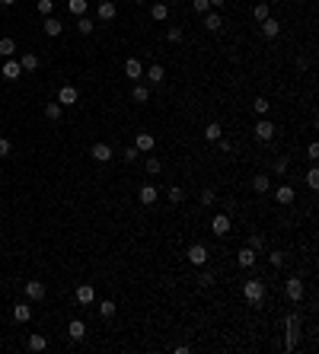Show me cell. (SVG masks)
I'll use <instances>...</instances> for the list:
<instances>
[{"label": "cell", "instance_id": "3", "mask_svg": "<svg viewBox=\"0 0 319 354\" xmlns=\"http://www.w3.org/2000/svg\"><path fill=\"white\" fill-rule=\"evenodd\" d=\"M185 258H188L192 265H198V268H201V265H208V246H204V243H195V246H188Z\"/></svg>", "mask_w": 319, "mask_h": 354}, {"label": "cell", "instance_id": "52", "mask_svg": "<svg viewBox=\"0 0 319 354\" xmlns=\"http://www.w3.org/2000/svg\"><path fill=\"white\" fill-rule=\"evenodd\" d=\"M16 4V0H0V7H13Z\"/></svg>", "mask_w": 319, "mask_h": 354}, {"label": "cell", "instance_id": "30", "mask_svg": "<svg viewBox=\"0 0 319 354\" xmlns=\"http://www.w3.org/2000/svg\"><path fill=\"white\" fill-rule=\"evenodd\" d=\"M48 348V338H45V335H29V351H45Z\"/></svg>", "mask_w": 319, "mask_h": 354}, {"label": "cell", "instance_id": "31", "mask_svg": "<svg viewBox=\"0 0 319 354\" xmlns=\"http://www.w3.org/2000/svg\"><path fill=\"white\" fill-rule=\"evenodd\" d=\"M77 29H80V36H93V29H96V23H93L90 16H80V20H77Z\"/></svg>", "mask_w": 319, "mask_h": 354}, {"label": "cell", "instance_id": "17", "mask_svg": "<svg viewBox=\"0 0 319 354\" xmlns=\"http://www.w3.org/2000/svg\"><path fill=\"white\" fill-rule=\"evenodd\" d=\"M220 26H223V20H220L217 10H208V13H204V29H208V32H220Z\"/></svg>", "mask_w": 319, "mask_h": 354}, {"label": "cell", "instance_id": "51", "mask_svg": "<svg viewBox=\"0 0 319 354\" xmlns=\"http://www.w3.org/2000/svg\"><path fill=\"white\" fill-rule=\"evenodd\" d=\"M208 4H211V10H220V7H223V0H208Z\"/></svg>", "mask_w": 319, "mask_h": 354}, {"label": "cell", "instance_id": "7", "mask_svg": "<svg viewBox=\"0 0 319 354\" xmlns=\"http://www.w3.org/2000/svg\"><path fill=\"white\" fill-rule=\"evenodd\" d=\"M77 99H80L77 86H61V90H58V102H61V106H77Z\"/></svg>", "mask_w": 319, "mask_h": 354}, {"label": "cell", "instance_id": "22", "mask_svg": "<svg viewBox=\"0 0 319 354\" xmlns=\"http://www.w3.org/2000/svg\"><path fill=\"white\" fill-rule=\"evenodd\" d=\"M137 198H141V204H157V188H153V185H141Z\"/></svg>", "mask_w": 319, "mask_h": 354}, {"label": "cell", "instance_id": "24", "mask_svg": "<svg viewBox=\"0 0 319 354\" xmlns=\"http://www.w3.org/2000/svg\"><path fill=\"white\" fill-rule=\"evenodd\" d=\"M67 10H71L74 16H86V10H90V0H67Z\"/></svg>", "mask_w": 319, "mask_h": 354}, {"label": "cell", "instance_id": "25", "mask_svg": "<svg viewBox=\"0 0 319 354\" xmlns=\"http://www.w3.org/2000/svg\"><path fill=\"white\" fill-rule=\"evenodd\" d=\"M252 188H255L258 195H265V192H268V188H271V179L265 176V172H258V176L252 179Z\"/></svg>", "mask_w": 319, "mask_h": 354}, {"label": "cell", "instance_id": "29", "mask_svg": "<svg viewBox=\"0 0 319 354\" xmlns=\"http://www.w3.org/2000/svg\"><path fill=\"white\" fill-rule=\"evenodd\" d=\"M166 198H169V204H182V201H185V188H179V185H169Z\"/></svg>", "mask_w": 319, "mask_h": 354}, {"label": "cell", "instance_id": "8", "mask_svg": "<svg viewBox=\"0 0 319 354\" xmlns=\"http://www.w3.org/2000/svg\"><path fill=\"white\" fill-rule=\"evenodd\" d=\"M115 13H118V7L112 4V0H102V4L96 7V16L102 23H112V20H115Z\"/></svg>", "mask_w": 319, "mask_h": 354}, {"label": "cell", "instance_id": "18", "mask_svg": "<svg viewBox=\"0 0 319 354\" xmlns=\"http://www.w3.org/2000/svg\"><path fill=\"white\" fill-rule=\"evenodd\" d=\"M163 80H166V71H163V64H150V67H147V83L157 86V83H163Z\"/></svg>", "mask_w": 319, "mask_h": 354}, {"label": "cell", "instance_id": "47", "mask_svg": "<svg viewBox=\"0 0 319 354\" xmlns=\"http://www.w3.org/2000/svg\"><path fill=\"white\" fill-rule=\"evenodd\" d=\"M198 284H201V287H211V284H214V271H201V274H198Z\"/></svg>", "mask_w": 319, "mask_h": 354}, {"label": "cell", "instance_id": "36", "mask_svg": "<svg viewBox=\"0 0 319 354\" xmlns=\"http://www.w3.org/2000/svg\"><path fill=\"white\" fill-rule=\"evenodd\" d=\"M166 42L179 45V42H182V29H179V26H169V29H166Z\"/></svg>", "mask_w": 319, "mask_h": 354}, {"label": "cell", "instance_id": "44", "mask_svg": "<svg viewBox=\"0 0 319 354\" xmlns=\"http://www.w3.org/2000/svg\"><path fill=\"white\" fill-rule=\"evenodd\" d=\"M268 265H271V268H281V265H284V252H268Z\"/></svg>", "mask_w": 319, "mask_h": 354}, {"label": "cell", "instance_id": "13", "mask_svg": "<svg viewBox=\"0 0 319 354\" xmlns=\"http://www.w3.org/2000/svg\"><path fill=\"white\" fill-rule=\"evenodd\" d=\"M4 80H20L23 77V67H20V61H13V58H7V64H4Z\"/></svg>", "mask_w": 319, "mask_h": 354}, {"label": "cell", "instance_id": "10", "mask_svg": "<svg viewBox=\"0 0 319 354\" xmlns=\"http://www.w3.org/2000/svg\"><path fill=\"white\" fill-rule=\"evenodd\" d=\"M255 137H258V141H274V122L262 118V122L255 125Z\"/></svg>", "mask_w": 319, "mask_h": 354}, {"label": "cell", "instance_id": "9", "mask_svg": "<svg viewBox=\"0 0 319 354\" xmlns=\"http://www.w3.org/2000/svg\"><path fill=\"white\" fill-rule=\"evenodd\" d=\"M125 77H128V80H141V77H144V64L137 61V58H128V61H125Z\"/></svg>", "mask_w": 319, "mask_h": 354}, {"label": "cell", "instance_id": "38", "mask_svg": "<svg viewBox=\"0 0 319 354\" xmlns=\"http://www.w3.org/2000/svg\"><path fill=\"white\" fill-rule=\"evenodd\" d=\"M287 166H290V160H287V157H278V160H274V176H284V172H287Z\"/></svg>", "mask_w": 319, "mask_h": 354}, {"label": "cell", "instance_id": "20", "mask_svg": "<svg viewBox=\"0 0 319 354\" xmlns=\"http://www.w3.org/2000/svg\"><path fill=\"white\" fill-rule=\"evenodd\" d=\"M61 29H64V23L61 20H55V16H45V36H61Z\"/></svg>", "mask_w": 319, "mask_h": 354}, {"label": "cell", "instance_id": "34", "mask_svg": "<svg viewBox=\"0 0 319 354\" xmlns=\"http://www.w3.org/2000/svg\"><path fill=\"white\" fill-rule=\"evenodd\" d=\"M150 16H153V20H157V23H163V20H166V16H169V7H166V4H153Z\"/></svg>", "mask_w": 319, "mask_h": 354}, {"label": "cell", "instance_id": "16", "mask_svg": "<svg viewBox=\"0 0 319 354\" xmlns=\"http://www.w3.org/2000/svg\"><path fill=\"white\" fill-rule=\"evenodd\" d=\"M67 335H71V341L86 338V322H80V319H71V325H67Z\"/></svg>", "mask_w": 319, "mask_h": 354}, {"label": "cell", "instance_id": "42", "mask_svg": "<svg viewBox=\"0 0 319 354\" xmlns=\"http://www.w3.org/2000/svg\"><path fill=\"white\" fill-rule=\"evenodd\" d=\"M306 185H309V188H319V169H316V166L306 172Z\"/></svg>", "mask_w": 319, "mask_h": 354}, {"label": "cell", "instance_id": "37", "mask_svg": "<svg viewBox=\"0 0 319 354\" xmlns=\"http://www.w3.org/2000/svg\"><path fill=\"white\" fill-rule=\"evenodd\" d=\"M268 13H271V10H268V4H258L255 10H252V16H255L258 23H265V20H268Z\"/></svg>", "mask_w": 319, "mask_h": 354}, {"label": "cell", "instance_id": "6", "mask_svg": "<svg viewBox=\"0 0 319 354\" xmlns=\"http://www.w3.org/2000/svg\"><path fill=\"white\" fill-rule=\"evenodd\" d=\"M211 233H214V236H220V239L230 233V217H227V214H217V217L211 220Z\"/></svg>", "mask_w": 319, "mask_h": 354}, {"label": "cell", "instance_id": "39", "mask_svg": "<svg viewBox=\"0 0 319 354\" xmlns=\"http://www.w3.org/2000/svg\"><path fill=\"white\" fill-rule=\"evenodd\" d=\"M192 10H195L198 16H204V13L211 10V4H208V0H192Z\"/></svg>", "mask_w": 319, "mask_h": 354}, {"label": "cell", "instance_id": "45", "mask_svg": "<svg viewBox=\"0 0 319 354\" xmlns=\"http://www.w3.org/2000/svg\"><path fill=\"white\" fill-rule=\"evenodd\" d=\"M252 106H255V112H258V115H265V112H268V109H271V102H268V99H262V96H258V99L252 102Z\"/></svg>", "mask_w": 319, "mask_h": 354}, {"label": "cell", "instance_id": "26", "mask_svg": "<svg viewBox=\"0 0 319 354\" xmlns=\"http://www.w3.org/2000/svg\"><path fill=\"white\" fill-rule=\"evenodd\" d=\"M20 67H23L26 74L39 71V55H23V58H20Z\"/></svg>", "mask_w": 319, "mask_h": 354}, {"label": "cell", "instance_id": "41", "mask_svg": "<svg viewBox=\"0 0 319 354\" xmlns=\"http://www.w3.org/2000/svg\"><path fill=\"white\" fill-rule=\"evenodd\" d=\"M10 153H13V144L7 141V137H0V160H7Z\"/></svg>", "mask_w": 319, "mask_h": 354}, {"label": "cell", "instance_id": "48", "mask_svg": "<svg viewBox=\"0 0 319 354\" xmlns=\"http://www.w3.org/2000/svg\"><path fill=\"white\" fill-rule=\"evenodd\" d=\"M122 153H125V160H128V163H134L137 157H141V150H137V147H125Z\"/></svg>", "mask_w": 319, "mask_h": 354}, {"label": "cell", "instance_id": "23", "mask_svg": "<svg viewBox=\"0 0 319 354\" xmlns=\"http://www.w3.org/2000/svg\"><path fill=\"white\" fill-rule=\"evenodd\" d=\"M13 319H16V322H29V319H32L29 303H16V306H13Z\"/></svg>", "mask_w": 319, "mask_h": 354}, {"label": "cell", "instance_id": "28", "mask_svg": "<svg viewBox=\"0 0 319 354\" xmlns=\"http://www.w3.org/2000/svg\"><path fill=\"white\" fill-rule=\"evenodd\" d=\"M16 55V42L7 36V39H0V58H13Z\"/></svg>", "mask_w": 319, "mask_h": 354}, {"label": "cell", "instance_id": "49", "mask_svg": "<svg viewBox=\"0 0 319 354\" xmlns=\"http://www.w3.org/2000/svg\"><path fill=\"white\" fill-rule=\"evenodd\" d=\"M262 246H265V239H262V236H258V233H255V236L249 239V249H252V252H258V249H262Z\"/></svg>", "mask_w": 319, "mask_h": 354}, {"label": "cell", "instance_id": "27", "mask_svg": "<svg viewBox=\"0 0 319 354\" xmlns=\"http://www.w3.org/2000/svg\"><path fill=\"white\" fill-rule=\"evenodd\" d=\"M61 102H45V118L48 122H58V118H61Z\"/></svg>", "mask_w": 319, "mask_h": 354}, {"label": "cell", "instance_id": "33", "mask_svg": "<svg viewBox=\"0 0 319 354\" xmlns=\"http://www.w3.org/2000/svg\"><path fill=\"white\" fill-rule=\"evenodd\" d=\"M204 137H208V141H220V137H223V128H220L217 122H211L208 128H204Z\"/></svg>", "mask_w": 319, "mask_h": 354}, {"label": "cell", "instance_id": "2", "mask_svg": "<svg viewBox=\"0 0 319 354\" xmlns=\"http://www.w3.org/2000/svg\"><path fill=\"white\" fill-rule=\"evenodd\" d=\"M303 281H300V278H287V281H284V293H287V300H290V303H300V300H303Z\"/></svg>", "mask_w": 319, "mask_h": 354}, {"label": "cell", "instance_id": "40", "mask_svg": "<svg viewBox=\"0 0 319 354\" xmlns=\"http://www.w3.org/2000/svg\"><path fill=\"white\" fill-rule=\"evenodd\" d=\"M36 10H39L42 16H51V10H55V4H51V0H39V4H36Z\"/></svg>", "mask_w": 319, "mask_h": 354}, {"label": "cell", "instance_id": "15", "mask_svg": "<svg viewBox=\"0 0 319 354\" xmlns=\"http://www.w3.org/2000/svg\"><path fill=\"white\" fill-rule=\"evenodd\" d=\"M77 303H83V306L96 303V290H93L90 284H83V287H77Z\"/></svg>", "mask_w": 319, "mask_h": 354}, {"label": "cell", "instance_id": "53", "mask_svg": "<svg viewBox=\"0 0 319 354\" xmlns=\"http://www.w3.org/2000/svg\"><path fill=\"white\" fill-rule=\"evenodd\" d=\"M134 4H144V0H134Z\"/></svg>", "mask_w": 319, "mask_h": 354}, {"label": "cell", "instance_id": "14", "mask_svg": "<svg viewBox=\"0 0 319 354\" xmlns=\"http://www.w3.org/2000/svg\"><path fill=\"white\" fill-rule=\"evenodd\" d=\"M90 153H93V160H96V163H109V160H112V147H109V144H102V141H99V144H93V150H90Z\"/></svg>", "mask_w": 319, "mask_h": 354}, {"label": "cell", "instance_id": "43", "mask_svg": "<svg viewBox=\"0 0 319 354\" xmlns=\"http://www.w3.org/2000/svg\"><path fill=\"white\" fill-rule=\"evenodd\" d=\"M160 169H163V163H160L157 157H147V172H150V176H157Z\"/></svg>", "mask_w": 319, "mask_h": 354}, {"label": "cell", "instance_id": "46", "mask_svg": "<svg viewBox=\"0 0 319 354\" xmlns=\"http://www.w3.org/2000/svg\"><path fill=\"white\" fill-rule=\"evenodd\" d=\"M217 201V192H214V188H204L201 192V204H214Z\"/></svg>", "mask_w": 319, "mask_h": 354}, {"label": "cell", "instance_id": "11", "mask_svg": "<svg viewBox=\"0 0 319 354\" xmlns=\"http://www.w3.org/2000/svg\"><path fill=\"white\" fill-rule=\"evenodd\" d=\"M26 297L29 300H45V281H26Z\"/></svg>", "mask_w": 319, "mask_h": 354}, {"label": "cell", "instance_id": "12", "mask_svg": "<svg viewBox=\"0 0 319 354\" xmlns=\"http://www.w3.org/2000/svg\"><path fill=\"white\" fill-rule=\"evenodd\" d=\"M294 198H297V192L290 185H278V188H274V201H278V204H294Z\"/></svg>", "mask_w": 319, "mask_h": 354}, {"label": "cell", "instance_id": "50", "mask_svg": "<svg viewBox=\"0 0 319 354\" xmlns=\"http://www.w3.org/2000/svg\"><path fill=\"white\" fill-rule=\"evenodd\" d=\"M306 157H309V160H313V163L319 160V144H316V141H313V144H309V150H306Z\"/></svg>", "mask_w": 319, "mask_h": 354}, {"label": "cell", "instance_id": "19", "mask_svg": "<svg viewBox=\"0 0 319 354\" xmlns=\"http://www.w3.org/2000/svg\"><path fill=\"white\" fill-rule=\"evenodd\" d=\"M236 262H239V268H252V265H255V252H252V249H239V255H236Z\"/></svg>", "mask_w": 319, "mask_h": 354}, {"label": "cell", "instance_id": "5", "mask_svg": "<svg viewBox=\"0 0 319 354\" xmlns=\"http://www.w3.org/2000/svg\"><path fill=\"white\" fill-rule=\"evenodd\" d=\"M134 147H137V150H141V153H150L153 147H157V137H153L150 131H141V134L134 137Z\"/></svg>", "mask_w": 319, "mask_h": 354}, {"label": "cell", "instance_id": "32", "mask_svg": "<svg viewBox=\"0 0 319 354\" xmlns=\"http://www.w3.org/2000/svg\"><path fill=\"white\" fill-rule=\"evenodd\" d=\"M131 99H134V102H150V90H147V86H141V83H137L134 90H131Z\"/></svg>", "mask_w": 319, "mask_h": 354}, {"label": "cell", "instance_id": "1", "mask_svg": "<svg viewBox=\"0 0 319 354\" xmlns=\"http://www.w3.org/2000/svg\"><path fill=\"white\" fill-rule=\"evenodd\" d=\"M243 297L249 306H262L265 300V281H246L243 284Z\"/></svg>", "mask_w": 319, "mask_h": 354}, {"label": "cell", "instance_id": "4", "mask_svg": "<svg viewBox=\"0 0 319 354\" xmlns=\"http://www.w3.org/2000/svg\"><path fill=\"white\" fill-rule=\"evenodd\" d=\"M297 335H300V316L290 313V316H287V351L297 348Z\"/></svg>", "mask_w": 319, "mask_h": 354}, {"label": "cell", "instance_id": "21", "mask_svg": "<svg viewBox=\"0 0 319 354\" xmlns=\"http://www.w3.org/2000/svg\"><path fill=\"white\" fill-rule=\"evenodd\" d=\"M278 32H281L278 20H271V16H268V20L262 23V36H265V39H278Z\"/></svg>", "mask_w": 319, "mask_h": 354}, {"label": "cell", "instance_id": "35", "mask_svg": "<svg viewBox=\"0 0 319 354\" xmlns=\"http://www.w3.org/2000/svg\"><path fill=\"white\" fill-rule=\"evenodd\" d=\"M115 313H118V306L112 303V300H102V303H99V316H106V319H112V316H115Z\"/></svg>", "mask_w": 319, "mask_h": 354}]
</instances>
